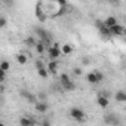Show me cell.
Masks as SVG:
<instances>
[{
	"label": "cell",
	"mask_w": 126,
	"mask_h": 126,
	"mask_svg": "<svg viewBox=\"0 0 126 126\" xmlns=\"http://www.w3.org/2000/svg\"><path fill=\"white\" fill-rule=\"evenodd\" d=\"M105 123H110V125H120V120H117L116 117H114V114H111V116H105Z\"/></svg>",
	"instance_id": "5bb4252c"
},
{
	"label": "cell",
	"mask_w": 126,
	"mask_h": 126,
	"mask_svg": "<svg viewBox=\"0 0 126 126\" xmlns=\"http://www.w3.org/2000/svg\"><path fill=\"white\" fill-rule=\"evenodd\" d=\"M96 104H98L101 108H107L108 104H110V101H108V95L101 92V94L98 95V98H96Z\"/></svg>",
	"instance_id": "277c9868"
},
{
	"label": "cell",
	"mask_w": 126,
	"mask_h": 126,
	"mask_svg": "<svg viewBox=\"0 0 126 126\" xmlns=\"http://www.w3.org/2000/svg\"><path fill=\"white\" fill-rule=\"evenodd\" d=\"M0 8H2V0H0Z\"/></svg>",
	"instance_id": "f1b7e54d"
},
{
	"label": "cell",
	"mask_w": 126,
	"mask_h": 126,
	"mask_svg": "<svg viewBox=\"0 0 126 126\" xmlns=\"http://www.w3.org/2000/svg\"><path fill=\"white\" fill-rule=\"evenodd\" d=\"M61 55H62V53H61L59 45H58V43H52L50 47L47 49V56H49L50 59H58Z\"/></svg>",
	"instance_id": "6da1fadb"
},
{
	"label": "cell",
	"mask_w": 126,
	"mask_h": 126,
	"mask_svg": "<svg viewBox=\"0 0 126 126\" xmlns=\"http://www.w3.org/2000/svg\"><path fill=\"white\" fill-rule=\"evenodd\" d=\"M36 42H37V40H36L34 37H27V39H25V45H27L28 47H30V46H34Z\"/></svg>",
	"instance_id": "ffe728a7"
},
{
	"label": "cell",
	"mask_w": 126,
	"mask_h": 126,
	"mask_svg": "<svg viewBox=\"0 0 126 126\" xmlns=\"http://www.w3.org/2000/svg\"><path fill=\"white\" fill-rule=\"evenodd\" d=\"M16 61H18V64H21V65H25V64H27V61H28V58H27V55H24V53H19V55H16Z\"/></svg>",
	"instance_id": "9a60e30c"
},
{
	"label": "cell",
	"mask_w": 126,
	"mask_h": 126,
	"mask_svg": "<svg viewBox=\"0 0 126 126\" xmlns=\"http://www.w3.org/2000/svg\"><path fill=\"white\" fill-rule=\"evenodd\" d=\"M70 117L74 119L76 122H83L85 120V111L82 108H79V107H73L70 110Z\"/></svg>",
	"instance_id": "7a4b0ae2"
},
{
	"label": "cell",
	"mask_w": 126,
	"mask_h": 126,
	"mask_svg": "<svg viewBox=\"0 0 126 126\" xmlns=\"http://www.w3.org/2000/svg\"><path fill=\"white\" fill-rule=\"evenodd\" d=\"M86 80H88L91 85H96V83H99L98 79H96V76H95V73H89V74L86 76Z\"/></svg>",
	"instance_id": "e0dca14e"
},
{
	"label": "cell",
	"mask_w": 126,
	"mask_h": 126,
	"mask_svg": "<svg viewBox=\"0 0 126 126\" xmlns=\"http://www.w3.org/2000/svg\"><path fill=\"white\" fill-rule=\"evenodd\" d=\"M99 34L101 36H104V37H110L111 34H110V30H108V27H105L104 24L102 25H99Z\"/></svg>",
	"instance_id": "2e32d148"
},
{
	"label": "cell",
	"mask_w": 126,
	"mask_h": 126,
	"mask_svg": "<svg viewBox=\"0 0 126 126\" xmlns=\"http://www.w3.org/2000/svg\"><path fill=\"white\" fill-rule=\"evenodd\" d=\"M59 49H61V53H62V55H70V53L73 52V46H71V45H68V43L62 45Z\"/></svg>",
	"instance_id": "8fae6325"
},
{
	"label": "cell",
	"mask_w": 126,
	"mask_h": 126,
	"mask_svg": "<svg viewBox=\"0 0 126 126\" xmlns=\"http://www.w3.org/2000/svg\"><path fill=\"white\" fill-rule=\"evenodd\" d=\"M67 80H70V77H68L67 74H61V77H59V82H61V83H64V82H67Z\"/></svg>",
	"instance_id": "d4e9b609"
},
{
	"label": "cell",
	"mask_w": 126,
	"mask_h": 126,
	"mask_svg": "<svg viewBox=\"0 0 126 126\" xmlns=\"http://www.w3.org/2000/svg\"><path fill=\"white\" fill-rule=\"evenodd\" d=\"M34 65H36V68H42V67H45V64H43V61H42V59H37V61L34 62Z\"/></svg>",
	"instance_id": "cb8c5ba5"
},
{
	"label": "cell",
	"mask_w": 126,
	"mask_h": 126,
	"mask_svg": "<svg viewBox=\"0 0 126 126\" xmlns=\"http://www.w3.org/2000/svg\"><path fill=\"white\" fill-rule=\"evenodd\" d=\"M19 95H21L22 98H25V99H27L28 102H33V104H34V102L37 101V98H36V96H34L33 94H30V92H28L27 89H22V91L19 92Z\"/></svg>",
	"instance_id": "52a82bcc"
},
{
	"label": "cell",
	"mask_w": 126,
	"mask_h": 126,
	"mask_svg": "<svg viewBox=\"0 0 126 126\" xmlns=\"http://www.w3.org/2000/svg\"><path fill=\"white\" fill-rule=\"evenodd\" d=\"M34 47H36V52H37L39 55H43V53L46 52V45H45L42 40H37L36 45H34Z\"/></svg>",
	"instance_id": "9c48e42d"
},
{
	"label": "cell",
	"mask_w": 126,
	"mask_h": 126,
	"mask_svg": "<svg viewBox=\"0 0 126 126\" xmlns=\"http://www.w3.org/2000/svg\"><path fill=\"white\" fill-rule=\"evenodd\" d=\"M117 22H119V21H117L116 16H107L105 21H104V25H105V27H111V25H114V24H117Z\"/></svg>",
	"instance_id": "7c38bea8"
},
{
	"label": "cell",
	"mask_w": 126,
	"mask_h": 126,
	"mask_svg": "<svg viewBox=\"0 0 126 126\" xmlns=\"http://www.w3.org/2000/svg\"><path fill=\"white\" fill-rule=\"evenodd\" d=\"M37 74L43 79H47L49 77V71L46 70V67H42V68H37Z\"/></svg>",
	"instance_id": "ac0fdd59"
},
{
	"label": "cell",
	"mask_w": 126,
	"mask_h": 126,
	"mask_svg": "<svg viewBox=\"0 0 126 126\" xmlns=\"http://www.w3.org/2000/svg\"><path fill=\"white\" fill-rule=\"evenodd\" d=\"M94 73H95V76H96L98 82H102V80H104V77H105V76H104V74H102L101 71H94Z\"/></svg>",
	"instance_id": "7402d4cb"
},
{
	"label": "cell",
	"mask_w": 126,
	"mask_h": 126,
	"mask_svg": "<svg viewBox=\"0 0 126 126\" xmlns=\"http://www.w3.org/2000/svg\"><path fill=\"white\" fill-rule=\"evenodd\" d=\"M46 70L49 71V74H56L58 73V61L56 59H50L49 62H47V67H46Z\"/></svg>",
	"instance_id": "8992f818"
},
{
	"label": "cell",
	"mask_w": 126,
	"mask_h": 126,
	"mask_svg": "<svg viewBox=\"0 0 126 126\" xmlns=\"http://www.w3.org/2000/svg\"><path fill=\"white\" fill-rule=\"evenodd\" d=\"M107 2H110V3H117L119 0H107Z\"/></svg>",
	"instance_id": "83f0119b"
},
{
	"label": "cell",
	"mask_w": 126,
	"mask_h": 126,
	"mask_svg": "<svg viewBox=\"0 0 126 126\" xmlns=\"http://www.w3.org/2000/svg\"><path fill=\"white\" fill-rule=\"evenodd\" d=\"M82 64H83V65H88V64H91V58H88V56H85V58L82 59Z\"/></svg>",
	"instance_id": "4316f807"
},
{
	"label": "cell",
	"mask_w": 126,
	"mask_h": 126,
	"mask_svg": "<svg viewBox=\"0 0 126 126\" xmlns=\"http://www.w3.org/2000/svg\"><path fill=\"white\" fill-rule=\"evenodd\" d=\"M114 99H116V102L123 104V102L126 101V94H125V91H117L116 95H114Z\"/></svg>",
	"instance_id": "30bf717a"
},
{
	"label": "cell",
	"mask_w": 126,
	"mask_h": 126,
	"mask_svg": "<svg viewBox=\"0 0 126 126\" xmlns=\"http://www.w3.org/2000/svg\"><path fill=\"white\" fill-rule=\"evenodd\" d=\"M108 30H110V34L111 36H123L125 34V28L119 22L114 24V25H111V27H108Z\"/></svg>",
	"instance_id": "3957f363"
},
{
	"label": "cell",
	"mask_w": 126,
	"mask_h": 126,
	"mask_svg": "<svg viewBox=\"0 0 126 126\" xmlns=\"http://www.w3.org/2000/svg\"><path fill=\"white\" fill-rule=\"evenodd\" d=\"M8 25V19L3 18V16H0V28H5Z\"/></svg>",
	"instance_id": "44dd1931"
},
{
	"label": "cell",
	"mask_w": 126,
	"mask_h": 126,
	"mask_svg": "<svg viewBox=\"0 0 126 126\" xmlns=\"http://www.w3.org/2000/svg\"><path fill=\"white\" fill-rule=\"evenodd\" d=\"M73 73H74V76H82V68H80V67H76V68L73 70Z\"/></svg>",
	"instance_id": "484cf974"
},
{
	"label": "cell",
	"mask_w": 126,
	"mask_h": 126,
	"mask_svg": "<svg viewBox=\"0 0 126 126\" xmlns=\"http://www.w3.org/2000/svg\"><path fill=\"white\" fill-rule=\"evenodd\" d=\"M5 80H6V71H3L0 68V83H3Z\"/></svg>",
	"instance_id": "603a6c76"
},
{
	"label": "cell",
	"mask_w": 126,
	"mask_h": 126,
	"mask_svg": "<svg viewBox=\"0 0 126 126\" xmlns=\"http://www.w3.org/2000/svg\"><path fill=\"white\" fill-rule=\"evenodd\" d=\"M34 107H36V111L40 113V114H45V113L49 110V105H47V102H45V101H36V102H34Z\"/></svg>",
	"instance_id": "5b68a950"
},
{
	"label": "cell",
	"mask_w": 126,
	"mask_h": 126,
	"mask_svg": "<svg viewBox=\"0 0 126 126\" xmlns=\"http://www.w3.org/2000/svg\"><path fill=\"white\" fill-rule=\"evenodd\" d=\"M61 86H62V89L67 91V92H73V91L76 89V83H74L71 79L67 80V82H64V83H61Z\"/></svg>",
	"instance_id": "ba28073f"
},
{
	"label": "cell",
	"mask_w": 126,
	"mask_h": 126,
	"mask_svg": "<svg viewBox=\"0 0 126 126\" xmlns=\"http://www.w3.org/2000/svg\"><path fill=\"white\" fill-rule=\"evenodd\" d=\"M0 68H2L3 71H9V68H11V64H9V61H2L0 62Z\"/></svg>",
	"instance_id": "d6986e66"
},
{
	"label": "cell",
	"mask_w": 126,
	"mask_h": 126,
	"mask_svg": "<svg viewBox=\"0 0 126 126\" xmlns=\"http://www.w3.org/2000/svg\"><path fill=\"white\" fill-rule=\"evenodd\" d=\"M19 125H22V126H31V125H34V120L31 117H21L19 119Z\"/></svg>",
	"instance_id": "4fadbf2b"
}]
</instances>
